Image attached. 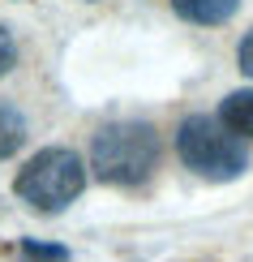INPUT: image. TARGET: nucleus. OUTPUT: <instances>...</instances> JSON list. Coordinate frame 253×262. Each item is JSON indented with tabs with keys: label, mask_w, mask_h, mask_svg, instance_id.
<instances>
[{
	"label": "nucleus",
	"mask_w": 253,
	"mask_h": 262,
	"mask_svg": "<svg viewBox=\"0 0 253 262\" xmlns=\"http://www.w3.org/2000/svg\"><path fill=\"white\" fill-rule=\"evenodd\" d=\"M159 163V134L146 121L103 125L90 142V172L103 185H142Z\"/></svg>",
	"instance_id": "nucleus-1"
},
{
	"label": "nucleus",
	"mask_w": 253,
	"mask_h": 262,
	"mask_svg": "<svg viewBox=\"0 0 253 262\" xmlns=\"http://www.w3.org/2000/svg\"><path fill=\"white\" fill-rule=\"evenodd\" d=\"M86 168H90V163H82L78 150L48 146V150H39V155L26 159V168L17 172L13 189H17V198L30 202L39 215H60L69 202L82 198Z\"/></svg>",
	"instance_id": "nucleus-2"
},
{
	"label": "nucleus",
	"mask_w": 253,
	"mask_h": 262,
	"mask_svg": "<svg viewBox=\"0 0 253 262\" xmlns=\"http://www.w3.org/2000/svg\"><path fill=\"white\" fill-rule=\"evenodd\" d=\"M176 155L189 172L206 181H236L249 168V146L232 129L219 125V116H189L176 129Z\"/></svg>",
	"instance_id": "nucleus-3"
},
{
	"label": "nucleus",
	"mask_w": 253,
	"mask_h": 262,
	"mask_svg": "<svg viewBox=\"0 0 253 262\" xmlns=\"http://www.w3.org/2000/svg\"><path fill=\"white\" fill-rule=\"evenodd\" d=\"M236 9L240 0H172V13L193 26H223L236 17Z\"/></svg>",
	"instance_id": "nucleus-4"
},
{
	"label": "nucleus",
	"mask_w": 253,
	"mask_h": 262,
	"mask_svg": "<svg viewBox=\"0 0 253 262\" xmlns=\"http://www.w3.org/2000/svg\"><path fill=\"white\" fill-rule=\"evenodd\" d=\"M219 125L232 129L240 142H249V138H253V86L223 95V103H219Z\"/></svg>",
	"instance_id": "nucleus-5"
},
{
	"label": "nucleus",
	"mask_w": 253,
	"mask_h": 262,
	"mask_svg": "<svg viewBox=\"0 0 253 262\" xmlns=\"http://www.w3.org/2000/svg\"><path fill=\"white\" fill-rule=\"evenodd\" d=\"M21 142H26V116H21L9 99H0V159L17 155Z\"/></svg>",
	"instance_id": "nucleus-6"
},
{
	"label": "nucleus",
	"mask_w": 253,
	"mask_h": 262,
	"mask_svg": "<svg viewBox=\"0 0 253 262\" xmlns=\"http://www.w3.org/2000/svg\"><path fill=\"white\" fill-rule=\"evenodd\" d=\"M21 258L26 262H69L64 245H43V241H21Z\"/></svg>",
	"instance_id": "nucleus-7"
},
{
	"label": "nucleus",
	"mask_w": 253,
	"mask_h": 262,
	"mask_svg": "<svg viewBox=\"0 0 253 262\" xmlns=\"http://www.w3.org/2000/svg\"><path fill=\"white\" fill-rule=\"evenodd\" d=\"M17 64V43H13V30L0 26V78H5L9 69Z\"/></svg>",
	"instance_id": "nucleus-8"
},
{
	"label": "nucleus",
	"mask_w": 253,
	"mask_h": 262,
	"mask_svg": "<svg viewBox=\"0 0 253 262\" xmlns=\"http://www.w3.org/2000/svg\"><path fill=\"white\" fill-rule=\"evenodd\" d=\"M236 64H240V73H245V78H253V30L240 39V48H236Z\"/></svg>",
	"instance_id": "nucleus-9"
}]
</instances>
